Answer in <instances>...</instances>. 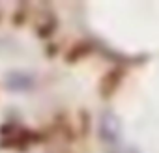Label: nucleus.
<instances>
[{
  "label": "nucleus",
  "mask_w": 159,
  "mask_h": 153,
  "mask_svg": "<svg viewBox=\"0 0 159 153\" xmlns=\"http://www.w3.org/2000/svg\"><path fill=\"white\" fill-rule=\"evenodd\" d=\"M122 76H124V71H120V69H111L109 73L103 75V79L99 82V94H101V97L107 99V97H111L116 92V88L122 82Z\"/></svg>",
  "instance_id": "obj_1"
},
{
  "label": "nucleus",
  "mask_w": 159,
  "mask_h": 153,
  "mask_svg": "<svg viewBox=\"0 0 159 153\" xmlns=\"http://www.w3.org/2000/svg\"><path fill=\"white\" fill-rule=\"evenodd\" d=\"M99 133H101V138L107 140V142L118 140V136H120V123H118L114 114L107 112V114L101 116V129H99Z\"/></svg>",
  "instance_id": "obj_2"
},
{
  "label": "nucleus",
  "mask_w": 159,
  "mask_h": 153,
  "mask_svg": "<svg viewBox=\"0 0 159 153\" xmlns=\"http://www.w3.org/2000/svg\"><path fill=\"white\" fill-rule=\"evenodd\" d=\"M92 52V45L88 43V41H79V43H75L71 49H69V52L66 54V62L67 63H75V62H79V60H83L84 56H88Z\"/></svg>",
  "instance_id": "obj_3"
},
{
  "label": "nucleus",
  "mask_w": 159,
  "mask_h": 153,
  "mask_svg": "<svg viewBox=\"0 0 159 153\" xmlns=\"http://www.w3.org/2000/svg\"><path fill=\"white\" fill-rule=\"evenodd\" d=\"M54 28H56V23L51 21L49 24H43L41 28H38V36H39V37H49V36L54 32Z\"/></svg>",
  "instance_id": "obj_4"
}]
</instances>
